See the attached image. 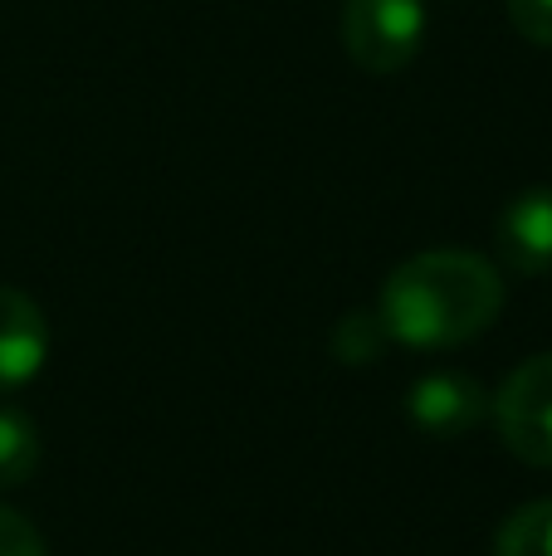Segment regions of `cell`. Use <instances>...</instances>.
Listing matches in <instances>:
<instances>
[{"instance_id":"cell-9","label":"cell","mask_w":552,"mask_h":556,"mask_svg":"<svg viewBox=\"0 0 552 556\" xmlns=\"http://www.w3.org/2000/svg\"><path fill=\"white\" fill-rule=\"evenodd\" d=\"M387 327H381L377 313H348L338 327H333V356L342 366H372L381 352H387Z\"/></svg>"},{"instance_id":"cell-3","label":"cell","mask_w":552,"mask_h":556,"mask_svg":"<svg viewBox=\"0 0 552 556\" xmlns=\"http://www.w3.org/2000/svg\"><path fill=\"white\" fill-rule=\"evenodd\" d=\"M494 430L514 459L552 469V352L528 356L489 401Z\"/></svg>"},{"instance_id":"cell-7","label":"cell","mask_w":552,"mask_h":556,"mask_svg":"<svg viewBox=\"0 0 552 556\" xmlns=\"http://www.w3.org/2000/svg\"><path fill=\"white\" fill-rule=\"evenodd\" d=\"M39 469V430L20 405H0V489H20Z\"/></svg>"},{"instance_id":"cell-5","label":"cell","mask_w":552,"mask_h":556,"mask_svg":"<svg viewBox=\"0 0 552 556\" xmlns=\"http://www.w3.org/2000/svg\"><path fill=\"white\" fill-rule=\"evenodd\" d=\"M49 356V323L45 307L29 293L0 283V391H20L35 381Z\"/></svg>"},{"instance_id":"cell-11","label":"cell","mask_w":552,"mask_h":556,"mask_svg":"<svg viewBox=\"0 0 552 556\" xmlns=\"http://www.w3.org/2000/svg\"><path fill=\"white\" fill-rule=\"evenodd\" d=\"M509 20L528 45L552 49V0H509Z\"/></svg>"},{"instance_id":"cell-8","label":"cell","mask_w":552,"mask_h":556,"mask_svg":"<svg viewBox=\"0 0 552 556\" xmlns=\"http://www.w3.org/2000/svg\"><path fill=\"white\" fill-rule=\"evenodd\" d=\"M494 556H552V498L509 513L494 538Z\"/></svg>"},{"instance_id":"cell-10","label":"cell","mask_w":552,"mask_h":556,"mask_svg":"<svg viewBox=\"0 0 552 556\" xmlns=\"http://www.w3.org/2000/svg\"><path fill=\"white\" fill-rule=\"evenodd\" d=\"M0 556H49L35 522H25L15 508H5V503H0Z\"/></svg>"},{"instance_id":"cell-4","label":"cell","mask_w":552,"mask_h":556,"mask_svg":"<svg viewBox=\"0 0 552 556\" xmlns=\"http://www.w3.org/2000/svg\"><path fill=\"white\" fill-rule=\"evenodd\" d=\"M406 415L436 440H460L489 415V395L465 371H426L406 391Z\"/></svg>"},{"instance_id":"cell-2","label":"cell","mask_w":552,"mask_h":556,"mask_svg":"<svg viewBox=\"0 0 552 556\" xmlns=\"http://www.w3.org/2000/svg\"><path fill=\"white\" fill-rule=\"evenodd\" d=\"M426 39V0H348L342 45L367 74H401Z\"/></svg>"},{"instance_id":"cell-6","label":"cell","mask_w":552,"mask_h":556,"mask_svg":"<svg viewBox=\"0 0 552 556\" xmlns=\"http://www.w3.org/2000/svg\"><path fill=\"white\" fill-rule=\"evenodd\" d=\"M499 260L514 274H548L552 269V186H528L524 195L499 215Z\"/></svg>"},{"instance_id":"cell-1","label":"cell","mask_w":552,"mask_h":556,"mask_svg":"<svg viewBox=\"0 0 552 556\" xmlns=\"http://www.w3.org/2000/svg\"><path fill=\"white\" fill-rule=\"evenodd\" d=\"M499 307H504V278L485 254L426 250L387 274L377 317L391 342L440 352L489 332Z\"/></svg>"}]
</instances>
